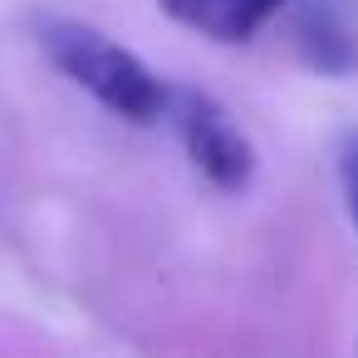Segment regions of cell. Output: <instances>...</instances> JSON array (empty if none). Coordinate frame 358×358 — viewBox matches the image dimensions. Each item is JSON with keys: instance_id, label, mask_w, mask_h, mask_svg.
<instances>
[{"instance_id": "6da1fadb", "label": "cell", "mask_w": 358, "mask_h": 358, "mask_svg": "<svg viewBox=\"0 0 358 358\" xmlns=\"http://www.w3.org/2000/svg\"><path fill=\"white\" fill-rule=\"evenodd\" d=\"M40 50L69 84H79L94 103H103L123 123H157L172 103V89L128 45H118L113 35L84 20H64V15L40 20Z\"/></svg>"}, {"instance_id": "3957f363", "label": "cell", "mask_w": 358, "mask_h": 358, "mask_svg": "<svg viewBox=\"0 0 358 358\" xmlns=\"http://www.w3.org/2000/svg\"><path fill=\"white\" fill-rule=\"evenodd\" d=\"M162 15L216 45H250L289 0H157Z\"/></svg>"}, {"instance_id": "277c9868", "label": "cell", "mask_w": 358, "mask_h": 358, "mask_svg": "<svg viewBox=\"0 0 358 358\" xmlns=\"http://www.w3.org/2000/svg\"><path fill=\"white\" fill-rule=\"evenodd\" d=\"M338 182H343L348 216H353V226H358V138H348L343 152H338Z\"/></svg>"}, {"instance_id": "7a4b0ae2", "label": "cell", "mask_w": 358, "mask_h": 358, "mask_svg": "<svg viewBox=\"0 0 358 358\" xmlns=\"http://www.w3.org/2000/svg\"><path fill=\"white\" fill-rule=\"evenodd\" d=\"M167 113H172V123H177V138H182V148H187L192 167H196L211 187H221V192L250 187V177H255V148H250L245 128H241L211 94H201V89H177L172 103H167Z\"/></svg>"}]
</instances>
